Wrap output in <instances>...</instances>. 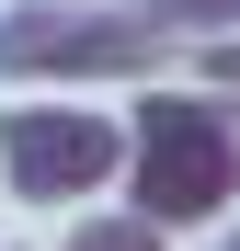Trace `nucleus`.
Listing matches in <instances>:
<instances>
[{"mask_svg":"<svg viewBox=\"0 0 240 251\" xmlns=\"http://www.w3.org/2000/svg\"><path fill=\"white\" fill-rule=\"evenodd\" d=\"M0 172L34 205H80V194H103L126 172V137H114L92 103H12L0 114Z\"/></svg>","mask_w":240,"mask_h":251,"instance_id":"f03ea898","label":"nucleus"},{"mask_svg":"<svg viewBox=\"0 0 240 251\" xmlns=\"http://www.w3.org/2000/svg\"><path fill=\"white\" fill-rule=\"evenodd\" d=\"M206 80H217V92H240V34H229V46H206Z\"/></svg>","mask_w":240,"mask_h":251,"instance_id":"423d86ee","label":"nucleus"},{"mask_svg":"<svg viewBox=\"0 0 240 251\" xmlns=\"http://www.w3.org/2000/svg\"><path fill=\"white\" fill-rule=\"evenodd\" d=\"M149 12H172V23H206V34H240V0H149Z\"/></svg>","mask_w":240,"mask_h":251,"instance_id":"39448f33","label":"nucleus"},{"mask_svg":"<svg viewBox=\"0 0 240 251\" xmlns=\"http://www.w3.org/2000/svg\"><path fill=\"white\" fill-rule=\"evenodd\" d=\"M217 251H240V228H229V240H217Z\"/></svg>","mask_w":240,"mask_h":251,"instance_id":"0eeeda50","label":"nucleus"},{"mask_svg":"<svg viewBox=\"0 0 240 251\" xmlns=\"http://www.w3.org/2000/svg\"><path fill=\"white\" fill-rule=\"evenodd\" d=\"M126 194L149 228H183V217H217L240 194V137L217 103L194 92H149L137 103V149H126Z\"/></svg>","mask_w":240,"mask_h":251,"instance_id":"f257e3e1","label":"nucleus"},{"mask_svg":"<svg viewBox=\"0 0 240 251\" xmlns=\"http://www.w3.org/2000/svg\"><path fill=\"white\" fill-rule=\"evenodd\" d=\"M69 251H160V228L149 217H103V228H80Z\"/></svg>","mask_w":240,"mask_h":251,"instance_id":"20e7f679","label":"nucleus"},{"mask_svg":"<svg viewBox=\"0 0 240 251\" xmlns=\"http://www.w3.org/2000/svg\"><path fill=\"white\" fill-rule=\"evenodd\" d=\"M160 57L149 23H103V12H12L0 23V69L12 80H126Z\"/></svg>","mask_w":240,"mask_h":251,"instance_id":"7ed1b4c3","label":"nucleus"}]
</instances>
